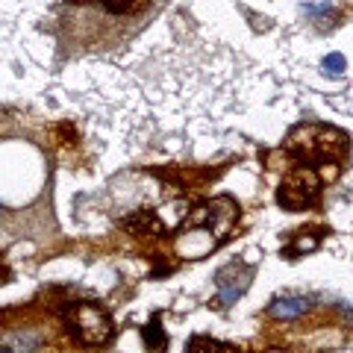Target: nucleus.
<instances>
[{
    "mask_svg": "<svg viewBox=\"0 0 353 353\" xmlns=\"http://www.w3.org/2000/svg\"><path fill=\"white\" fill-rule=\"evenodd\" d=\"M74 6H94L109 18H141L150 12L157 0H68Z\"/></svg>",
    "mask_w": 353,
    "mask_h": 353,
    "instance_id": "5",
    "label": "nucleus"
},
{
    "mask_svg": "<svg viewBox=\"0 0 353 353\" xmlns=\"http://www.w3.org/2000/svg\"><path fill=\"white\" fill-rule=\"evenodd\" d=\"M236 215H239V209L233 201H227V197L197 209V212L185 221L183 233L176 239V253L185 259H194V256H203V253L218 248L221 241H224L227 230L233 227Z\"/></svg>",
    "mask_w": 353,
    "mask_h": 353,
    "instance_id": "1",
    "label": "nucleus"
},
{
    "mask_svg": "<svg viewBox=\"0 0 353 353\" xmlns=\"http://www.w3.org/2000/svg\"><path fill=\"white\" fill-rule=\"evenodd\" d=\"M68 324L74 336L88 347H101L112 336V321H109L106 309L97 303H74L68 312Z\"/></svg>",
    "mask_w": 353,
    "mask_h": 353,
    "instance_id": "2",
    "label": "nucleus"
},
{
    "mask_svg": "<svg viewBox=\"0 0 353 353\" xmlns=\"http://www.w3.org/2000/svg\"><path fill=\"white\" fill-rule=\"evenodd\" d=\"M253 280V268L245 262H233V265H227V268H221L218 271V303L221 306H233L241 294H245L248 289V283Z\"/></svg>",
    "mask_w": 353,
    "mask_h": 353,
    "instance_id": "4",
    "label": "nucleus"
},
{
    "mask_svg": "<svg viewBox=\"0 0 353 353\" xmlns=\"http://www.w3.org/2000/svg\"><path fill=\"white\" fill-rule=\"evenodd\" d=\"M185 353H224V347L215 345V341H209V339H192Z\"/></svg>",
    "mask_w": 353,
    "mask_h": 353,
    "instance_id": "7",
    "label": "nucleus"
},
{
    "mask_svg": "<svg viewBox=\"0 0 353 353\" xmlns=\"http://www.w3.org/2000/svg\"><path fill=\"white\" fill-rule=\"evenodd\" d=\"M157 330H159V318H153L150 327L145 330V341H148L150 350H157L159 345H165V333H157Z\"/></svg>",
    "mask_w": 353,
    "mask_h": 353,
    "instance_id": "8",
    "label": "nucleus"
},
{
    "mask_svg": "<svg viewBox=\"0 0 353 353\" xmlns=\"http://www.w3.org/2000/svg\"><path fill=\"white\" fill-rule=\"evenodd\" d=\"M309 309V301L301 294H285L280 297V301H274L271 303V315H277V318H297V315H303Z\"/></svg>",
    "mask_w": 353,
    "mask_h": 353,
    "instance_id": "6",
    "label": "nucleus"
},
{
    "mask_svg": "<svg viewBox=\"0 0 353 353\" xmlns=\"http://www.w3.org/2000/svg\"><path fill=\"white\" fill-rule=\"evenodd\" d=\"M324 71L339 77L341 71H345V57H341V53H330V57L324 59Z\"/></svg>",
    "mask_w": 353,
    "mask_h": 353,
    "instance_id": "9",
    "label": "nucleus"
},
{
    "mask_svg": "<svg viewBox=\"0 0 353 353\" xmlns=\"http://www.w3.org/2000/svg\"><path fill=\"white\" fill-rule=\"evenodd\" d=\"M277 201L285 209H306L318 201V180L309 168H297L283 180Z\"/></svg>",
    "mask_w": 353,
    "mask_h": 353,
    "instance_id": "3",
    "label": "nucleus"
}]
</instances>
